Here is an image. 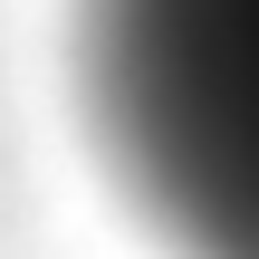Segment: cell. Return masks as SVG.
<instances>
[{"label": "cell", "instance_id": "obj_1", "mask_svg": "<svg viewBox=\"0 0 259 259\" xmlns=\"http://www.w3.org/2000/svg\"><path fill=\"white\" fill-rule=\"evenodd\" d=\"M67 106L154 259H259V0H67Z\"/></svg>", "mask_w": 259, "mask_h": 259}]
</instances>
